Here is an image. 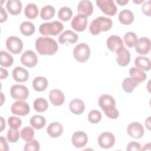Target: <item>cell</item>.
Masks as SVG:
<instances>
[{"label":"cell","mask_w":151,"mask_h":151,"mask_svg":"<svg viewBox=\"0 0 151 151\" xmlns=\"http://www.w3.org/2000/svg\"><path fill=\"white\" fill-rule=\"evenodd\" d=\"M11 112L16 115L24 116L27 115L30 110L29 104L24 101L18 100L14 102L11 107Z\"/></svg>","instance_id":"obj_9"},{"label":"cell","mask_w":151,"mask_h":151,"mask_svg":"<svg viewBox=\"0 0 151 151\" xmlns=\"http://www.w3.org/2000/svg\"><path fill=\"white\" fill-rule=\"evenodd\" d=\"M34 136V130L33 128L29 126H26L24 127L21 131V138L27 142L32 140Z\"/></svg>","instance_id":"obj_38"},{"label":"cell","mask_w":151,"mask_h":151,"mask_svg":"<svg viewBox=\"0 0 151 151\" xmlns=\"http://www.w3.org/2000/svg\"><path fill=\"white\" fill-rule=\"evenodd\" d=\"M6 47L11 52L17 54L22 50L23 42L18 37L10 36L6 40Z\"/></svg>","instance_id":"obj_6"},{"label":"cell","mask_w":151,"mask_h":151,"mask_svg":"<svg viewBox=\"0 0 151 151\" xmlns=\"http://www.w3.org/2000/svg\"><path fill=\"white\" fill-rule=\"evenodd\" d=\"M21 62L24 65L29 68L34 67L38 62L37 55L31 50H26L21 57Z\"/></svg>","instance_id":"obj_10"},{"label":"cell","mask_w":151,"mask_h":151,"mask_svg":"<svg viewBox=\"0 0 151 151\" xmlns=\"http://www.w3.org/2000/svg\"><path fill=\"white\" fill-rule=\"evenodd\" d=\"M134 64L137 68L142 70L149 71L150 69V60L146 57L137 56L134 60Z\"/></svg>","instance_id":"obj_27"},{"label":"cell","mask_w":151,"mask_h":151,"mask_svg":"<svg viewBox=\"0 0 151 151\" xmlns=\"http://www.w3.org/2000/svg\"><path fill=\"white\" fill-rule=\"evenodd\" d=\"M55 10L53 6L48 5L42 8L40 12V17L42 19L47 20L52 18L55 14Z\"/></svg>","instance_id":"obj_34"},{"label":"cell","mask_w":151,"mask_h":151,"mask_svg":"<svg viewBox=\"0 0 151 151\" xmlns=\"http://www.w3.org/2000/svg\"><path fill=\"white\" fill-rule=\"evenodd\" d=\"M47 132L51 137H58L63 132V126L59 122L51 123L48 126Z\"/></svg>","instance_id":"obj_21"},{"label":"cell","mask_w":151,"mask_h":151,"mask_svg":"<svg viewBox=\"0 0 151 151\" xmlns=\"http://www.w3.org/2000/svg\"><path fill=\"white\" fill-rule=\"evenodd\" d=\"M136 51L141 55H146L150 50V40L146 37H141L137 40L135 45Z\"/></svg>","instance_id":"obj_14"},{"label":"cell","mask_w":151,"mask_h":151,"mask_svg":"<svg viewBox=\"0 0 151 151\" xmlns=\"http://www.w3.org/2000/svg\"><path fill=\"white\" fill-rule=\"evenodd\" d=\"M14 62L12 56L5 51H1L0 52V64L1 66L5 67H11Z\"/></svg>","instance_id":"obj_33"},{"label":"cell","mask_w":151,"mask_h":151,"mask_svg":"<svg viewBox=\"0 0 151 151\" xmlns=\"http://www.w3.org/2000/svg\"><path fill=\"white\" fill-rule=\"evenodd\" d=\"M106 44L108 49L113 52H116L119 49L124 47L123 40L120 37L113 35L110 36L106 41Z\"/></svg>","instance_id":"obj_17"},{"label":"cell","mask_w":151,"mask_h":151,"mask_svg":"<svg viewBox=\"0 0 151 151\" xmlns=\"http://www.w3.org/2000/svg\"><path fill=\"white\" fill-rule=\"evenodd\" d=\"M7 139L10 143H15L19 139V133L18 129L10 128L7 133Z\"/></svg>","instance_id":"obj_40"},{"label":"cell","mask_w":151,"mask_h":151,"mask_svg":"<svg viewBox=\"0 0 151 151\" xmlns=\"http://www.w3.org/2000/svg\"><path fill=\"white\" fill-rule=\"evenodd\" d=\"M127 132L130 136L134 139H140L143 137L145 130L142 124L134 122L130 123L127 127Z\"/></svg>","instance_id":"obj_12"},{"label":"cell","mask_w":151,"mask_h":151,"mask_svg":"<svg viewBox=\"0 0 151 151\" xmlns=\"http://www.w3.org/2000/svg\"><path fill=\"white\" fill-rule=\"evenodd\" d=\"M138 84L139 83L132 77H126L122 82V88L125 92L131 93L138 86Z\"/></svg>","instance_id":"obj_30"},{"label":"cell","mask_w":151,"mask_h":151,"mask_svg":"<svg viewBox=\"0 0 151 151\" xmlns=\"http://www.w3.org/2000/svg\"><path fill=\"white\" fill-rule=\"evenodd\" d=\"M87 141V135L83 131H77L75 132L71 137L72 143L77 148L83 147L86 145Z\"/></svg>","instance_id":"obj_15"},{"label":"cell","mask_w":151,"mask_h":151,"mask_svg":"<svg viewBox=\"0 0 151 151\" xmlns=\"http://www.w3.org/2000/svg\"><path fill=\"white\" fill-rule=\"evenodd\" d=\"M20 32L25 36H30L32 35L35 31V25L29 21H24L22 22L19 26Z\"/></svg>","instance_id":"obj_31"},{"label":"cell","mask_w":151,"mask_h":151,"mask_svg":"<svg viewBox=\"0 0 151 151\" xmlns=\"http://www.w3.org/2000/svg\"><path fill=\"white\" fill-rule=\"evenodd\" d=\"M78 39V36L71 30H66L63 32L58 37V41L63 44L66 42H69L71 44L76 43Z\"/></svg>","instance_id":"obj_22"},{"label":"cell","mask_w":151,"mask_h":151,"mask_svg":"<svg viewBox=\"0 0 151 151\" xmlns=\"http://www.w3.org/2000/svg\"><path fill=\"white\" fill-rule=\"evenodd\" d=\"M38 12L37 6L33 3L28 4L24 9V14L29 19L35 18L38 16Z\"/></svg>","instance_id":"obj_32"},{"label":"cell","mask_w":151,"mask_h":151,"mask_svg":"<svg viewBox=\"0 0 151 151\" xmlns=\"http://www.w3.org/2000/svg\"><path fill=\"white\" fill-rule=\"evenodd\" d=\"M129 74L138 83L145 81L147 78L145 73L137 67H132L129 70Z\"/></svg>","instance_id":"obj_28"},{"label":"cell","mask_w":151,"mask_h":151,"mask_svg":"<svg viewBox=\"0 0 151 151\" xmlns=\"http://www.w3.org/2000/svg\"><path fill=\"white\" fill-rule=\"evenodd\" d=\"M119 20L124 25H130L134 21L133 13L129 9H123L119 14Z\"/></svg>","instance_id":"obj_26"},{"label":"cell","mask_w":151,"mask_h":151,"mask_svg":"<svg viewBox=\"0 0 151 151\" xmlns=\"http://www.w3.org/2000/svg\"><path fill=\"white\" fill-rule=\"evenodd\" d=\"M64 29L63 24L58 21H54L51 22H44L40 25L39 27L40 32L44 35H58Z\"/></svg>","instance_id":"obj_4"},{"label":"cell","mask_w":151,"mask_h":151,"mask_svg":"<svg viewBox=\"0 0 151 151\" xmlns=\"http://www.w3.org/2000/svg\"><path fill=\"white\" fill-rule=\"evenodd\" d=\"M116 1L120 5H125L129 2L128 0H116Z\"/></svg>","instance_id":"obj_49"},{"label":"cell","mask_w":151,"mask_h":151,"mask_svg":"<svg viewBox=\"0 0 151 151\" xmlns=\"http://www.w3.org/2000/svg\"><path fill=\"white\" fill-rule=\"evenodd\" d=\"M48 85L47 79L42 76L36 77L32 81V87L37 91H44Z\"/></svg>","instance_id":"obj_25"},{"label":"cell","mask_w":151,"mask_h":151,"mask_svg":"<svg viewBox=\"0 0 151 151\" xmlns=\"http://www.w3.org/2000/svg\"><path fill=\"white\" fill-rule=\"evenodd\" d=\"M145 125L146 127L149 129L150 130V117H149L145 121Z\"/></svg>","instance_id":"obj_50"},{"label":"cell","mask_w":151,"mask_h":151,"mask_svg":"<svg viewBox=\"0 0 151 151\" xmlns=\"http://www.w3.org/2000/svg\"><path fill=\"white\" fill-rule=\"evenodd\" d=\"M22 6V3L19 0H8L6 2V8L8 12L13 15L20 14Z\"/></svg>","instance_id":"obj_24"},{"label":"cell","mask_w":151,"mask_h":151,"mask_svg":"<svg viewBox=\"0 0 151 151\" xmlns=\"http://www.w3.org/2000/svg\"><path fill=\"white\" fill-rule=\"evenodd\" d=\"M70 111L74 114H81L85 109V104L84 101L79 99L72 100L69 104Z\"/></svg>","instance_id":"obj_23"},{"label":"cell","mask_w":151,"mask_h":151,"mask_svg":"<svg viewBox=\"0 0 151 151\" xmlns=\"http://www.w3.org/2000/svg\"><path fill=\"white\" fill-rule=\"evenodd\" d=\"M29 122L31 126L37 130L43 128L46 124L45 117L41 115H34L32 116L30 119Z\"/></svg>","instance_id":"obj_29"},{"label":"cell","mask_w":151,"mask_h":151,"mask_svg":"<svg viewBox=\"0 0 151 151\" xmlns=\"http://www.w3.org/2000/svg\"><path fill=\"white\" fill-rule=\"evenodd\" d=\"M112 20L105 17H99L92 21L89 30L93 35L99 34L101 31L105 32L109 30L112 27Z\"/></svg>","instance_id":"obj_3"},{"label":"cell","mask_w":151,"mask_h":151,"mask_svg":"<svg viewBox=\"0 0 151 151\" xmlns=\"http://www.w3.org/2000/svg\"><path fill=\"white\" fill-rule=\"evenodd\" d=\"M117 63L122 67L128 65L130 61V52L124 47L119 49L116 52Z\"/></svg>","instance_id":"obj_16"},{"label":"cell","mask_w":151,"mask_h":151,"mask_svg":"<svg viewBox=\"0 0 151 151\" xmlns=\"http://www.w3.org/2000/svg\"><path fill=\"white\" fill-rule=\"evenodd\" d=\"M115 143L114 134L109 132H105L100 134L98 137V144L103 149H109Z\"/></svg>","instance_id":"obj_11"},{"label":"cell","mask_w":151,"mask_h":151,"mask_svg":"<svg viewBox=\"0 0 151 151\" xmlns=\"http://www.w3.org/2000/svg\"><path fill=\"white\" fill-rule=\"evenodd\" d=\"M7 18H8V15L6 12L1 6V9H0V22L2 23L6 21L7 19Z\"/></svg>","instance_id":"obj_46"},{"label":"cell","mask_w":151,"mask_h":151,"mask_svg":"<svg viewBox=\"0 0 151 151\" xmlns=\"http://www.w3.org/2000/svg\"><path fill=\"white\" fill-rule=\"evenodd\" d=\"M35 48L40 55H52L58 51V45L56 41L50 37H40L36 40Z\"/></svg>","instance_id":"obj_1"},{"label":"cell","mask_w":151,"mask_h":151,"mask_svg":"<svg viewBox=\"0 0 151 151\" xmlns=\"http://www.w3.org/2000/svg\"><path fill=\"white\" fill-rule=\"evenodd\" d=\"M10 94L11 97L15 100H24L29 96V90L25 86L15 84L11 87Z\"/></svg>","instance_id":"obj_7"},{"label":"cell","mask_w":151,"mask_h":151,"mask_svg":"<svg viewBox=\"0 0 151 151\" xmlns=\"http://www.w3.org/2000/svg\"><path fill=\"white\" fill-rule=\"evenodd\" d=\"M73 15V11L70 7L63 6L61 8L58 12V18L63 21H69Z\"/></svg>","instance_id":"obj_36"},{"label":"cell","mask_w":151,"mask_h":151,"mask_svg":"<svg viewBox=\"0 0 151 151\" xmlns=\"http://www.w3.org/2000/svg\"><path fill=\"white\" fill-rule=\"evenodd\" d=\"M71 27L77 32L84 31L87 25V18L83 15L78 14L75 16L71 22Z\"/></svg>","instance_id":"obj_13"},{"label":"cell","mask_w":151,"mask_h":151,"mask_svg":"<svg viewBox=\"0 0 151 151\" xmlns=\"http://www.w3.org/2000/svg\"><path fill=\"white\" fill-rule=\"evenodd\" d=\"M5 120L3 119L2 117H1V132H2L5 127Z\"/></svg>","instance_id":"obj_48"},{"label":"cell","mask_w":151,"mask_h":151,"mask_svg":"<svg viewBox=\"0 0 151 151\" xmlns=\"http://www.w3.org/2000/svg\"><path fill=\"white\" fill-rule=\"evenodd\" d=\"M144 1L143 0H140V1H133V2H134V3H136V4H140V3H142V2H143Z\"/></svg>","instance_id":"obj_51"},{"label":"cell","mask_w":151,"mask_h":151,"mask_svg":"<svg viewBox=\"0 0 151 151\" xmlns=\"http://www.w3.org/2000/svg\"><path fill=\"white\" fill-rule=\"evenodd\" d=\"M0 142H1V145H0V149L1 150H5L7 151L9 149L8 147V145L6 142V139L4 136H1L0 137Z\"/></svg>","instance_id":"obj_45"},{"label":"cell","mask_w":151,"mask_h":151,"mask_svg":"<svg viewBox=\"0 0 151 151\" xmlns=\"http://www.w3.org/2000/svg\"><path fill=\"white\" fill-rule=\"evenodd\" d=\"M49 99L52 104L60 106L64 103L65 96L64 93L59 89H52L50 91Z\"/></svg>","instance_id":"obj_19"},{"label":"cell","mask_w":151,"mask_h":151,"mask_svg":"<svg viewBox=\"0 0 151 151\" xmlns=\"http://www.w3.org/2000/svg\"><path fill=\"white\" fill-rule=\"evenodd\" d=\"M99 106L105 114L111 119H116L119 116V111L116 109V101L109 94L101 95L98 100Z\"/></svg>","instance_id":"obj_2"},{"label":"cell","mask_w":151,"mask_h":151,"mask_svg":"<svg viewBox=\"0 0 151 151\" xmlns=\"http://www.w3.org/2000/svg\"><path fill=\"white\" fill-rule=\"evenodd\" d=\"M127 150L128 151H133V150H142V149L141 147V145L138 142H136L135 141L130 142L126 148Z\"/></svg>","instance_id":"obj_43"},{"label":"cell","mask_w":151,"mask_h":151,"mask_svg":"<svg viewBox=\"0 0 151 151\" xmlns=\"http://www.w3.org/2000/svg\"><path fill=\"white\" fill-rule=\"evenodd\" d=\"M96 4L101 11L109 16H113L117 12V6L113 0H97Z\"/></svg>","instance_id":"obj_8"},{"label":"cell","mask_w":151,"mask_h":151,"mask_svg":"<svg viewBox=\"0 0 151 151\" xmlns=\"http://www.w3.org/2000/svg\"><path fill=\"white\" fill-rule=\"evenodd\" d=\"M150 8H151V5H150V1H148L146 2L142 6V11L143 14L145 15L150 17L151 15V12H150Z\"/></svg>","instance_id":"obj_44"},{"label":"cell","mask_w":151,"mask_h":151,"mask_svg":"<svg viewBox=\"0 0 151 151\" xmlns=\"http://www.w3.org/2000/svg\"><path fill=\"white\" fill-rule=\"evenodd\" d=\"M0 71H1V79H4V78H6L7 77H8V73L7 71L6 70L3 68H1L0 69Z\"/></svg>","instance_id":"obj_47"},{"label":"cell","mask_w":151,"mask_h":151,"mask_svg":"<svg viewBox=\"0 0 151 151\" xmlns=\"http://www.w3.org/2000/svg\"><path fill=\"white\" fill-rule=\"evenodd\" d=\"M34 108L38 112H44L48 107V103L46 99L42 97L36 99L33 103Z\"/></svg>","instance_id":"obj_35"},{"label":"cell","mask_w":151,"mask_h":151,"mask_svg":"<svg viewBox=\"0 0 151 151\" xmlns=\"http://www.w3.org/2000/svg\"><path fill=\"white\" fill-rule=\"evenodd\" d=\"M40 143L39 142L35 140L32 139L30 141L27 142L24 148V151H38L40 150Z\"/></svg>","instance_id":"obj_41"},{"label":"cell","mask_w":151,"mask_h":151,"mask_svg":"<svg viewBox=\"0 0 151 151\" xmlns=\"http://www.w3.org/2000/svg\"><path fill=\"white\" fill-rule=\"evenodd\" d=\"M12 77L17 82H25L29 78V73L25 68L17 67L12 71Z\"/></svg>","instance_id":"obj_20"},{"label":"cell","mask_w":151,"mask_h":151,"mask_svg":"<svg viewBox=\"0 0 151 151\" xmlns=\"http://www.w3.org/2000/svg\"><path fill=\"white\" fill-rule=\"evenodd\" d=\"M90 55L89 46L85 43L77 44L73 50L74 58L80 63H84L88 60Z\"/></svg>","instance_id":"obj_5"},{"label":"cell","mask_w":151,"mask_h":151,"mask_svg":"<svg viewBox=\"0 0 151 151\" xmlns=\"http://www.w3.org/2000/svg\"><path fill=\"white\" fill-rule=\"evenodd\" d=\"M8 123L11 128L18 129L22 124V120L18 117L10 116L8 119Z\"/></svg>","instance_id":"obj_42"},{"label":"cell","mask_w":151,"mask_h":151,"mask_svg":"<svg viewBox=\"0 0 151 151\" xmlns=\"http://www.w3.org/2000/svg\"><path fill=\"white\" fill-rule=\"evenodd\" d=\"M78 14L86 16L87 18L90 16L93 12V5L91 1L83 0L78 2L77 5Z\"/></svg>","instance_id":"obj_18"},{"label":"cell","mask_w":151,"mask_h":151,"mask_svg":"<svg viewBox=\"0 0 151 151\" xmlns=\"http://www.w3.org/2000/svg\"><path fill=\"white\" fill-rule=\"evenodd\" d=\"M137 35L133 32H128L124 35V41L126 45L129 47H133L137 41Z\"/></svg>","instance_id":"obj_37"},{"label":"cell","mask_w":151,"mask_h":151,"mask_svg":"<svg viewBox=\"0 0 151 151\" xmlns=\"http://www.w3.org/2000/svg\"><path fill=\"white\" fill-rule=\"evenodd\" d=\"M101 113L99 110H92L88 114V120L92 124H96L101 120Z\"/></svg>","instance_id":"obj_39"}]
</instances>
